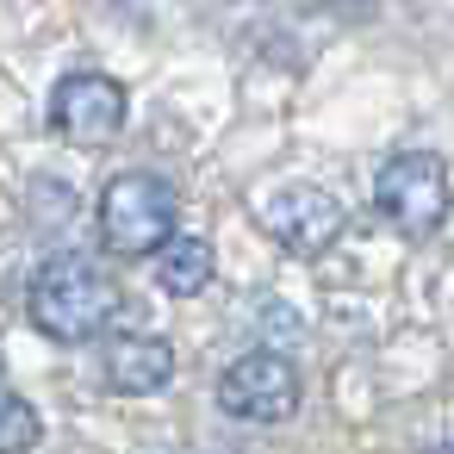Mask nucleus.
<instances>
[{
    "mask_svg": "<svg viewBox=\"0 0 454 454\" xmlns=\"http://www.w3.org/2000/svg\"><path fill=\"white\" fill-rule=\"evenodd\" d=\"M119 311V286L106 280V268H94V255H51L32 274V324L51 342H94Z\"/></svg>",
    "mask_w": 454,
    "mask_h": 454,
    "instance_id": "obj_1",
    "label": "nucleus"
},
{
    "mask_svg": "<svg viewBox=\"0 0 454 454\" xmlns=\"http://www.w3.org/2000/svg\"><path fill=\"white\" fill-rule=\"evenodd\" d=\"M175 187L150 168H125L100 193V237L113 255H156L175 237Z\"/></svg>",
    "mask_w": 454,
    "mask_h": 454,
    "instance_id": "obj_2",
    "label": "nucleus"
},
{
    "mask_svg": "<svg viewBox=\"0 0 454 454\" xmlns=\"http://www.w3.org/2000/svg\"><path fill=\"white\" fill-rule=\"evenodd\" d=\"M373 206L398 237H435L448 218V168L429 150H404L373 175Z\"/></svg>",
    "mask_w": 454,
    "mask_h": 454,
    "instance_id": "obj_3",
    "label": "nucleus"
},
{
    "mask_svg": "<svg viewBox=\"0 0 454 454\" xmlns=\"http://www.w3.org/2000/svg\"><path fill=\"white\" fill-rule=\"evenodd\" d=\"M218 404L243 423H286L299 411V367L274 348H255V355H237L224 373H218Z\"/></svg>",
    "mask_w": 454,
    "mask_h": 454,
    "instance_id": "obj_4",
    "label": "nucleus"
},
{
    "mask_svg": "<svg viewBox=\"0 0 454 454\" xmlns=\"http://www.w3.org/2000/svg\"><path fill=\"white\" fill-rule=\"evenodd\" d=\"M51 125H57L63 144L100 150V144H113L125 131V88L113 75H100V69H75L51 94Z\"/></svg>",
    "mask_w": 454,
    "mask_h": 454,
    "instance_id": "obj_5",
    "label": "nucleus"
},
{
    "mask_svg": "<svg viewBox=\"0 0 454 454\" xmlns=\"http://www.w3.org/2000/svg\"><path fill=\"white\" fill-rule=\"evenodd\" d=\"M255 218H262V231H268L280 249H299V255H317V249H330V243L342 237V206H336L324 187H311V181L268 187V193L255 200Z\"/></svg>",
    "mask_w": 454,
    "mask_h": 454,
    "instance_id": "obj_6",
    "label": "nucleus"
},
{
    "mask_svg": "<svg viewBox=\"0 0 454 454\" xmlns=\"http://www.w3.org/2000/svg\"><path fill=\"white\" fill-rule=\"evenodd\" d=\"M106 380H113V392H131V398L162 392V386L175 380V348H168L162 336H150V330L113 336V342H106Z\"/></svg>",
    "mask_w": 454,
    "mask_h": 454,
    "instance_id": "obj_7",
    "label": "nucleus"
},
{
    "mask_svg": "<svg viewBox=\"0 0 454 454\" xmlns=\"http://www.w3.org/2000/svg\"><path fill=\"white\" fill-rule=\"evenodd\" d=\"M212 274H218V255H212V243H206L200 231H175V237L156 249V286L175 293V299L206 293Z\"/></svg>",
    "mask_w": 454,
    "mask_h": 454,
    "instance_id": "obj_8",
    "label": "nucleus"
},
{
    "mask_svg": "<svg viewBox=\"0 0 454 454\" xmlns=\"http://www.w3.org/2000/svg\"><path fill=\"white\" fill-rule=\"evenodd\" d=\"M38 442H44V417L20 392L0 386V454H32Z\"/></svg>",
    "mask_w": 454,
    "mask_h": 454,
    "instance_id": "obj_9",
    "label": "nucleus"
}]
</instances>
